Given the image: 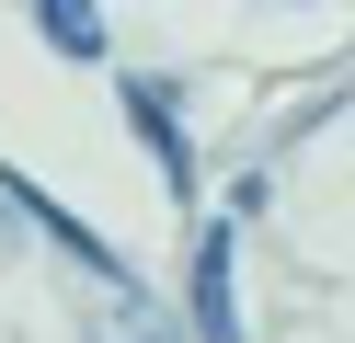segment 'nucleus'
Instances as JSON below:
<instances>
[{
    "instance_id": "nucleus-1",
    "label": "nucleus",
    "mask_w": 355,
    "mask_h": 343,
    "mask_svg": "<svg viewBox=\"0 0 355 343\" xmlns=\"http://www.w3.org/2000/svg\"><path fill=\"white\" fill-rule=\"evenodd\" d=\"M115 103H126V126L149 137L161 183H172V195H195V137H184V91H172V80H149V69H126V80H115Z\"/></svg>"
},
{
    "instance_id": "nucleus-2",
    "label": "nucleus",
    "mask_w": 355,
    "mask_h": 343,
    "mask_svg": "<svg viewBox=\"0 0 355 343\" xmlns=\"http://www.w3.org/2000/svg\"><path fill=\"white\" fill-rule=\"evenodd\" d=\"M230 229H195V263H184V309H195V343H241V274H230Z\"/></svg>"
},
{
    "instance_id": "nucleus-3",
    "label": "nucleus",
    "mask_w": 355,
    "mask_h": 343,
    "mask_svg": "<svg viewBox=\"0 0 355 343\" xmlns=\"http://www.w3.org/2000/svg\"><path fill=\"white\" fill-rule=\"evenodd\" d=\"M24 12H35V35L69 69H103V0H24Z\"/></svg>"
},
{
    "instance_id": "nucleus-4",
    "label": "nucleus",
    "mask_w": 355,
    "mask_h": 343,
    "mask_svg": "<svg viewBox=\"0 0 355 343\" xmlns=\"http://www.w3.org/2000/svg\"><path fill=\"white\" fill-rule=\"evenodd\" d=\"M92 343H172V320L149 309V297H115V320H103Z\"/></svg>"
}]
</instances>
